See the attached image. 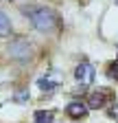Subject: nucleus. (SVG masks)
Returning a JSON list of instances; mask_svg holds the SVG:
<instances>
[{
    "mask_svg": "<svg viewBox=\"0 0 118 123\" xmlns=\"http://www.w3.org/2000/svg\"><path fill=\"white\" fill-rule=\"evenodd\" d=\"M22 11H24L26 18L31 20V24H33L35 31H39V33H50V31H55L57 15H55L53 9L42 7V5H33V7H24Z\"/></svg>",
    "mask_w": 118,
    "mask_h": 123,
    "instance_id": "obj_1",
    "label": "nucleus"
},
{
    "mask_svg": "<svg viewBox=\"0 0 118 123\" xmlns=\"http://www.w3.org/2000/svg\"><path fill=\"white\" fill-rule=\"evenodd\" d=\"M94 77H96V68L90 64V62H81V64L75 68V79H77V84H81V86L94 84Z\"/></svg>",
    "mask_w": 118,
    "mask_h": 123,
    "instance_id": "obj_2",
    "label": "nucleus"
},
{
    "mask_svg": "<svg viewBox=\"0 0 118 123\" xmlns=\"http://www.w3.org/2000/svg\"><path fill=\"white\" fill-rule=\"evenodd\" d=\"M61 81H64V75L59 73V70H48V73H44L37 79V86H39V90L50 92V90H55V88L61 86Z\"/></svg>",
    "mask_w": 118,
    "mask_h": 123,
    "instance_id": "obj_3",
    "label": "nucleus"
},
{
    "mask_svg": "<svg viewBox=\"0 0 118 123\" xmlns=\"http://www.w3.org/2000/svg\"><path fill=\"white\" fill-rule=\"evenodd\" d=\"M9 53H11V57H16L18 62H26V59H31V46H28V42L26 40H13L11 44H9Z\"/></svg>",
    "mask_w": 118,
    "mask_h": 123,
    "instance_id": "obj_4",
    "label": "nucleus"
},
{
    "mask_svg": "<svg viewBox=\"0 0 118 123\" xmlns=\"http://www.w3.org/2000/svg\"><path fill=\"white\" fill-rule=\"evenodd\" d=\"M66 112H68L72 119H83V117L87 114V103H83V101H70V103L66 105Z\"/></svg>",
    "mask_w": 118,
    "mask_h": 123,
    "instance_id": "obj_5",
    "label": "nucleus"
},
{
    "mask_svg": "<svg viewBox=\"0 0 118 123\" xmlns=\"http://www.w3.org/2000/svg\"><path fill=\"white\" fill-rule=\"evenodd\" d=\"M105 105V95L103 92H90L87 95V108H92V110H98V108H103Z\"/></svg>",
    "mask_w": 118,
    "mask_h": 123,
    "instance_id": "obj_6",
    "label": "nucleus"
},
{
    "mask_svg": "<svg viewBox=\"0 0 118 123\" xmlns=\"http://www.w3.org/2000/svg\"><path fill=\"white\" fill-rule=\"evenodd\" d=\"M11 35V20L7 18L5 11H0V37Z\"/></svg>",
    "mask_w": 118,
    "mask_h": 123,
    "instance_id": "obj_7",
    "label": "nucleus"
},
{
    "mask_svg": "<svg viewBox=\"0 0 118 123\" xmlns=\"http://www.w3.org/2000/svg\"><path fill=\"white\" fill-rule=\"evenodd\" d=\"M35 123H53V112H46V110H37L33 114Z\"/></svg>",
    "mask_w": 118,
    "mask_h": 123,
    "instance_id": "obj_8",
    "label": "nucleus"
},
{
    "mask_svg": "<svg viewBox=\"0 0 118 123\" xmlns=\"http://www.w3.org/2000/svg\"><path fill=\"white\" fill-rule=\"evenodd\" d=\"M107 77H112V79H116V81H118V59L114 62V64H109V66H107Z\"/></svg>",
    "mask_w": 118,
    "mask_h": 123,
    "instance_id": "obj_9",
    "label": "nucleus"
},
{
    "mask_svg": "<svg viewBox=\"0 0 118 123\" xmlns=\"http://www.w3.org/2000/svg\"><path fill=\"white\" fill-rule=\"evenodd\" d=\"M13 101H16V103H26V101H28V92H26V90L16 92V95H13Z\"/></svg>",
    "mask_w": 118,
    "mask_h": 123,
    "instance_id": "obj_10",
    "label": "nucleus"
},
{
    "mask_svg": "<svg viewBox=\"0 0 118 123\" xmlns=\"http://www.w3.org/2000/svg\"><path fill=\"white\" fill-rule=\"evenodd\" d=\"M109 117H116V119H118V103H116V105L112 108V112H109Z\"/></svg>",
    "mask_w": 118,
    "mask_h": 123,
    "instance_id": "obj_11",
    "label": "nucleus"
},
{
    "mask_svg": "<svg viewBox=\"0 0 118 123\" xmlns=\"http://www.w3.org/2000/svg\"><path fill=\"white\" fill-rule=\"evenodd\" d=\"M116 5H118V0H116Z\"/></svg>",
    "mask_w": 118,
    "mask_h": 123,
    "instance_id": "obj_12",
    "label": "nucleus"
},
{
    "mask_svg": "<svg viewBox=\"0 0 118 123\" xmlns=\"http://www.w3.org/2000/svg\"><path fill=\"white\" fill-rule=\"evenodd\" d=\"M116 59H118V55H116Z\"/></svg>",
    "mask_w": 118,
    "mask_h": 123,
    "instance_id": "obj_13",
    "label": "nucleus"
}]
</instances>
